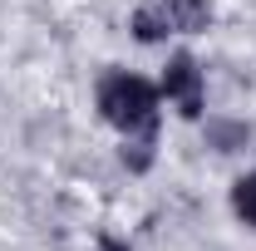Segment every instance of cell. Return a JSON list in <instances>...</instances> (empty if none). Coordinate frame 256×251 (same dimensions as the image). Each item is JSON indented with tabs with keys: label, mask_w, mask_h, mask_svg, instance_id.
I'll return each instance as SVG.
<instances>
[{
	"label": "cell",
	"mask_w": 256,
	"mask_h": 251,
	"mask_svg": "<svg viewBox=\"0 0 256 251\" xmlns=\"http://www.w3.org/2000/svg\"><path fill=\"white\" fill-rule=\"evenodd\" d=\"M98 114L124 138H153V128H158V89L148 79L118 69V74H108L98 84Z\"/></svg>",
	"instance_id": "1"
},
{
	"label": "cell",
	"mask_w": 256,
	"mask_h": 251,
	"mask_svg": "<svg viewBox=\"0 0 256 251\" xmlns=\"http://www.w3.org/2000/svg\"><path fill=\"white\" fill-rule=\"evenodd\" d=\"M162 98L182 114V118H197L202 114V69L192 54H172L168 69H162Z\"/></svg>",
	"instance_id": "2"
},
{
	"label": "cell",
	"mask_w": 256,
	"mask_h": 251,
	"mask_svg": "<svg viewBox=\"0 0 256 251\" xmlns=\"http://www.w3.org/2000/svg\"><path fill=\"white\" fill-rule=\"evenodd\" d=\"M158 15L168 20V30L197 34V30H207V20H212V5H207V0H158Z\"/></svg>",
	"instance_id": "3"
},
{
	"label": "cell",
	"mask_w": 256,
	"mask_h": 251,
	"mask_svg": "<svg viewBox=\"0 0 256 251\" xmlns=\"http://www.w3.org/2000/svg\"><path fill=\"white\" fill-rule=\"evenodd\" d=\"M133 34H138L143 44H153V40H162V34H172V30H168V20L158 15V5H143V10L133 15Z\"/></svg>",
	"instance_id": "4"
},
{
	"label": "cell",
	"mask_w": 256,
	"mask_h": 251,
	"mask_svg": "<svg viewBox=\"0 0 256 251\" xmlns=\"http://www.w3.org/2000/svg\"><path fill=\"white\" fill-rule=\"evenodd\" d=\"M232 207H236V217H242V222H252V226H256V172L236 178V188H232Z\"/></svg>",
	"instance_id": "5"
}]
</instances>
